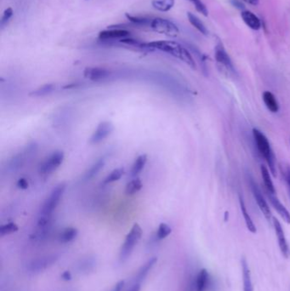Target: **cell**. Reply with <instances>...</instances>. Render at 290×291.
I'll return each instance as SVG.
<instances>
[{"label":"cell","mask_w":290,"mask_h":291,"mask_svg":"<svg viewBox=\"0 0 290 291\" xmlns=\"http://www.w3.org/2000/svg\"><path fill=\"white\" fill-rule=\"evenodd\" d=\"M143 48L150 49V50L158 49L162 52L167 53L170 56L181 60L193 69L197 68V64L190 51L177 42L159 40V41L144 43Z\"/></svg>","instance_id":"cell-1"},{"label":"cell","mask_w":290,"mask_h":291,"mask_svg":"<svg viewBox=\"0 0 290 291\" xmlns=\"http://www.w3.org/2000/svg\"><path fill=\"white\" fill-rule=\"evenodd\" d=\"M253 136L254 140L256 142V147L259 151V153L261 154V156L265 159L266 163L269 166V170L271 173L273 174V177H276V160H275V155L273 153V149L270 145L269 141L264 135V133L260 131L258 129H253Z\"/></svg>","instance_id":"cell-2"},{"label":"cell","mask_w":290,"mask_h":291,"mask_svg":"<svg viewBox=\"0 0 290 291\" xmlns=\"http://www.w3.org/2000/svg\"><path fill=\"white\" fill-rule=\"evenodd\" d=\"M142 229L139 224L135 223L133 226L130 232H129L125 242L123 243L121 250L119 252V261L121 263H125L126 260L131 256L133 250L135 249V245L138 243L139 241L142 239Z\"/></svg>","instance_id":"cell-3"},{"label":"cell","mask_w":290,"mask_h":291,"mask_svg":"<svg viewBox=\"0 0 290 291\" xmlns=\"http://www.w3.org/2000/svg\"><path fill=\"white\" fill-rule=\"evenodd\" d=\"M66 184L60 183L52 189L48 198H46L42 206L39 215L52 217L53 212L55 211V209L59 205L60 202L62 201V198L66 191Z\"/></svg>","instance_id":"cell-4"},{"label":"cell","mask_w":290,"mask_h":291,"mask_svg":"<svg viewBox=\"0 0 290 291\" xmlns=\"http://www.w3.org/2000/svg\"><path fill=\"white\" fill-rule=\"evenodd\" d=\"M37 148H38V146L34 142H32L31 144H28L24 149L17 154H16L8 161V171H11V172L14 171L15 172L16 170H20L21 167H23L25 163L28 162V160L34 155L35 153L37 152Z\"/></svg>","instance_id":"cell-5"},{"label":"cell","mask_w":290,"mask_h":291,"mask_svg":"<svg viewBox=\"0 0 290 291\" xmlns=\"http://www.w3.org/2000/svg\"><path fill=\"white\" fill-rule=\"evenodd\" d=\"M149 27L156 32L165 35L168 37H171V38L177 37L180 32L177 25L175 24L170 20L164 19V18H153Z\"/></svg>","instance_id":"cell-6"},{"label":"cell","mask_w":290,"mask_h":291,"mask_svg":"<svg viewBox=\"0 0 290 291\" xmlns=\"http://www.w3.org/2000/svg\"><path fill=\"white\" fill-rule=\"evenodd\" d=\"M58 255H46L41 257L36 258L34 260H31L27 266V271L29 274H40L42 272L52 267L55 262L58 260Z\"/></svg>","instance_id":"cell-7"},{"label":"cell","mask_w":290,"mask_h":291,"mask_svg":"<svg viewBox=\"0 0 290 291\" xmlns=\"http://www.w3.org/2000/svg\"><path fill=\"white\" fill-rule=\"evenodd\" d=\"M64 158H65V155L63 152L55 151L40 164V167L38 169L39 173L45 177L51 175L54 171L61 166V164L63 163V160H64Z\"/></svg>","instance_id":"cell-8"},{"label":"cell","mask_w":290,"mask_h":291,"mask_svg":"<svg viewBox=\"0 0 290 291\" xmlns=\"http://www.w3.org/2000/svg\"><path fill=\"white\" fill-rule=\"evenodd\" d=\"M214 57H215V61H216L218 66L223 72L230 74V75H236V70L235 67L233 66V63L231 62L230 56L221 43L218 44L215 47Z\"/></svg>","instance_id":"cell-9"},{"label":"cell","mask_w":290,"mask_h":291,"mask_svg":"<svg viewBox=\"0 0 290 291\" xmlns=\"http://www.w3.org/2000/svg\"><path fill=\"white\" fill-rule=\"evenodd\" d=\"M249 185L251 187V191H252L253 196L256 199L257 205L259 207L260 211L262 212L263 215L266 217V220L268 222H271V220L273 218V215H272V212L269 208V205L267 204L266 199L263 196L261 191L259 189L256 181L254 180L253 178H249Z\"/></svg>","instance_id":"cell-10"},{"label":"cell","mask_w":290,"mask_h":291,"mask_svg":"<svg viewBox=\"0 0 290 291\" xmlns=\"http://www.w3.org/2000/svg\"><path fill=\"white\" fill-rule=\"evenodd\" d=\"M113 125L109 121H103L99 124L90 139L91 144H98L104 141L113 131Z\"/></svg>","instance_id":"cell-11"},{"label":"cell","mask_w":290,"mask_h":291,"mask_svg":"<svg viewBox=\"0 0 290 291\" xmlns=\"http://www.w3.org/2000/svg\"><path fill=\"white\" fill-rule=\"evenodd\" d=\"M130 32L123 29V28H108L107 30H104L99 32L98 38L101 41H110V40H121L123 38H129Z\"/></svg>","instance_id":"cell-12"},{"label":"cell","mask_w":290,"mask_h":291,"mask_svg":"<svg viewBox=\"0 0 290 291\" xmlns=\"http://www.w3.org/2000/svg\"><path fill=\"white\" fill-rule=\"evenodd\" d=\"M83 76L92 81H103L108 80L111 72L107 68L99 66H89L83 71Z\"/></svg>","instance_id":"cell-13"},{"label":"cell","mask_w":290,"mask_h":291,"mask_svg":"<svg viewBox=\"0 0 290 291\" xmlns=\"http://www.w3.org/2000/svg\"><path fill=\"white\" fill-rule=\"evenodd\" d=\"M273 226H274V229H275V232H276V235L277 237V240H278V245H279L280 250L283 254V257L285 258H289L290 257V248L288 245V242H287L286 237L283 232V227L282 225L280 223L279 221L276 218H273Z\"/></svg>","instance_id":"cell-14"},{"label":"cell","mask_w":290,"mask_h":291,"mask_svg":"<svg viewBox=\"0 0 290 291\" xmlns=\"http://www.w3.org/2000/svg\"><path fill=\"white\" fill-rule=\"evenodd\" d=\"M267 197L269 198V201L273 205V208L276 210V211L278 213V215L283 219L284 222H287L288 224H290V213L289 210L285 208V206L280 202L279 199L276 198L275 194L267 193Z\"/></svg>","instance_id":"cell-15"},{"label":"cell","mask_w":290,"mask_h":291,"mask_svg":"<svg viewBox=\"0 0 290 291\" xmlns=\"http://www.w3.org/2000/svg\"><path fill=\"white\" fill-rule=\"evenodd\" d=\"M157 262H158V258L157 257H152L150 260H147L139 269L138 273L136 274L135 279H134V283L135 284H141L142 281L144 280L145 277H147L150 271L152 270Z\"/></svg>","instance_id":"cell-16"},{"label":"cell","mask_w":290,"mask_h":291,"mask_svg":"<svg viewBox=\"0 0 290 291\" xmlns=\"http://www.w3.org/2000/svg\"><path fill=\"white\" fill-rule=\"evenodd\" d=\"M241 17L244 21V23L249 28H251L252 30L257 31V30H259L262 27L260 19L251 11H242V13H241Z\"/></svg>","instance_id":"cell-17"},{"label":"cell","mask_w":290,"mask_h":291,"mask_svg":"<svg viewBox=\"0 0 290 291\" xmlns=\"http://www.w3.org/2000/svg\"><path fill=\"white\" fill-rule=\"evenodd\" d=\"M96 267H97L96 257L89 256V257H84L79 261V263L77 265V269L80 274H89L95 270Z\"/></svg>","instance_id":"cell-18"},{"label":"cell","mask_w":290,"mask_h":291,"mask_svg":"<svg viewBox=\"0 0 290 291\" xmlns=\"http://www.w3.org/2000/svg\"><path fill=\"white\" fill-rule=\"evenodd\" d=\"M105 163H106V159L104 157L97 160L83 174V180H91L92 178L97 176V174L100 172V170L103 169Z\"/></svg>","instance_id":"cell-19"},{"label":"cell","mask_w":290,"mask_h":291,"mask_svg":"<svg viewBox=\"0 0 290 291\" xmlns=\"http://www.w3.org/2000/svg\"><path fill=\"white\" fill-rule=\"evenodd\" d=\"M262 99L266 108L273 113H277L279 110V104L276 97L271 91H265L262 95Z\"/></svg>","instance_id":"cell-20"},{"label":"cell","mask_w":290,"mask_h":291,"mask_svg":"<svg viewBox=\"0 0 290 291\" xmlns=\"http://www.w3.org/2000/svg\"><path fill=\"white\" fill-rule=\"evenodd\" d=\"M242 281H243V291H254L251 274L249 271V265L247 260L243 258L242 261Z\"/></svg>","instance_id":"cell-21"},{"label":"cell","mask_w":290,"mask_h":291,"mask_svg":"<svg viewBox=\"0 0 290 291\" xmlns=\"http://www.w3.org/2000/svg\"><path fill=\"white\" fill-rule=\"evenodd\" d=\"M239 204H240V209H241V211H242V216H243L244 221H245L247 228L249 229V232H252V233H256L257 229H256V225L253 222L252 218L249 215V212L247 210L245 203L243 201V198H242L241 195H239Z\"/></svg>","instance_id":"cell-22"},{"label":"cell","mask_w":290,"mask_h":291,"mask_svg":"<svg viewBox=\"0 0 290 291\" xmlns=\"http://www.w3.org/2000/svg\"><path fill=\"white\" fill-rule=\"evenodd\" d=\"M209 284V274L206 269H202L197 274L196 280L197 291H206Z\"/></svg>","instance_id":"cell-23"},{"label":"cell","mask_w":290,"mask_h":291,"mask_svg":"<svg viewBox=\"0 0 290 291\" xmlns=\"http://www.w3.org/2000/svg\"><path fill=\"white\" fill-rule=\"evenodd\" d=\"M260 173H261V177H262L263 181H264V185L266 187V192L270 193V194H276L275 187H274L272 177L270 175L268 168L265 166V165H261L260 166Z\"/></svg>","instance_id":"cell-24"},{"label":"cell","mask_w":290,"mask_h":291,"mask_svg":"<svg viewBox=\"0 0 290 291\" xmlns=\"http://www.w3.org/2000/svg\"><path fill=\"white\" fill-rule=\"evenodd\" d=\"M146 162H147V155L146 154H142V155L137 157V159L135 160V162L132 165L130 176L132 177L138 176L139 174L141 173L143 169L145 168Z\"/></svg>","instance_id":"cell-25"},{"label":"cell","mask_w":290,"mask_h":291,"mask_svg":"<svg viewBox=\"0 0 290 291\" xmlns=\"http://www.w3.org/2000/svg\"><path fill=\"white\" fill-rule=\"evenodd\" d=\"M187 18H188V21L190 22L191 25L196 28L200 33L205 35V36L209 34V31H208L206 26L204 25V22L201 21L199 18L197 17V16H195L191 12H187Z\"/></svg>","instance_id":"cell-26"},{"label":"cell","mask_w":290,"mask_h":291,"mask_svg":"<svg viewBox=\"0 0 290 291\" xmlns=\"http://www.w3.org/2000/svg\"><path fill=\"white\" fill-rule=\"evenodd\" d=\"M176 4V0H152V6L157 11L168 12Z\"/></svg>","instance_id":"cell-27"},{"label":"cell","mask_w":290,"mask_h":291,"mask_svg":"<svg viewBox=\"0 0 290 291\" xmlns=\"http://www.w3.org/2000/svg\"><path fill=\"white\" fill-rule=\"evenodd\" d=\"M78 234H79L78 229L74 228V227H66L60 234L59 241L62 243H67V242H72L74 239H76Z\"/></svg>","instance_id":"cell-28"},{"label":"cell","mask_w":290,"mask_h":291,"mask_svg":"<svg viewBox=\"0 0 290 291\" xmlns=\"http://www.w3.org/2000/svg\"><path fill=\"white\" fill-rule=\"evenodd\" d=\"M55 90V85L53 83H47L43 86H40L36 90H32L30 96L35 97H46L48 95L53 93Z\"/></svg>","instance_id":"cell-29"},{"label":"cell","mask_w":290,"mask_h":291,"mask_svg":"<svg viewBox=\"0 0 290 291\" xmlns=\"http://www.w3.org/2000/svg\"><path fill=\"white\" fill-rule=\"evenodd\" d=\"M125 16L133 24L137 25V26H150V23L152 19L146 17V16H135V15L126 13Z\"/></svg>","instance_id":"cell-30"},{"label":"cell","mask_w":290,"mask_h":291,"mask_svg":"<svg viewBox=\"0 0 290 291\" xmlns=\"http://www.w3.org/2000/svg\"><path fill=\"white\" fill-rule=\"evenodd\" d=\"M142 180H140L139 178H135L127 183L126 187H125V193L128 195H133L142 190Z\"/></svg>","instance_id":"cell-31"},{"label":"cell","mask_w":290,"mask_h":291,"mask_svg":"<svg viewBox=\"0 0 290 291\" xmlns=\"http://www.w3.org/2000/svg\"><path fill=\"white\" fill-rule=\"evenodd\" d=\"M124 173H125V170H124L123 168H117V169H115L113 171H111L110 174L105 178L103 183H113L115 181L120 180Z\"/></svg>","instance_id":"cell-32"},{"label":"cell","mask_w":290,"mask_h":291,"mask_svg":"<svg viewBox=\"0 0 290 291\" xmlns=\"http://www.w3.org/2000/svg\"><path fill=\"white\" fill-rule=\"evenodd\" d=\"M18 229L19 227L16 223L9 222V223H6V224L0 226V236L4 237V236L10 235V234L17 232Z\"/></svg>","instance_id":"cell-33"},{"label":"cell","mask_w":290,"mask_h":291,"mask_svg":"<svg viewBox=\"0 0 290 291\" xmlns=\"http://www.w3.org/2000/svg\"><path fill=\"white\" fill-rule=\"evenodd\" d=\"M171 232H172V229H171V227L168 224L161 223L159 225L158 231H157L156 238H157L158 240H162V239L167 238L171 233Z\"/></svg>","instance_id":"cell-34"},{"label":"cell","mask_w":290,"mask_h":291,"mask_svg":"<svg viewBox=\"0 0 290 291\" xmlns=\"http://www.w3.org/2000/svg\"><path fill=\"white\" fill-rule=\"evenodd\" d=\"M188 1H190L191 3L193 4L194 7H195L197 12H199L200 14L203 15L204 16H208L209 11H208L206 5L204 4V2L202 0H188Z\"/></svg>","instance_id":"cell-35"},{"label":"cell","mask_w":290,"mask_h":291,"mask_svg":"<svg viewBox=\"0 0 290 291\" xmlns=\"http://www.w3.org/2000/svg\"><path fill=\"white\" fill-rule=\"evenodd\" d=\"M13 15H14V11H13L12 8L9 7L4 10L3 16H2L1 20H0V25H1L2 28H4V26L7 24L8 21L11 20V17L13 16Z\"/></svg>","instance_id":"cell-36"},{"label":"cell","mask_w":290,"mask_h":291,"mask_svg":"<svg viewBox=\"0 0 290 291\" xmlns=\"http://www.w3.org/2000/svg\"><path fill=\"white\" fill-rule=\"evenodd\" d=\"M17 187L20 188V189H22V190H26V189H28V186H29V184H28V181L27 180V179H25V178H20L17 181Z\"/></svg>","instance_id":"cell-37"},{"label":"cell","mask_w":290,"mask_h":291,"mask_svg":"<svg viewBox=\"0 0 290 291\" xmlns=\"http://www.w3.org/2000/svg\"><path fill=\"white\" fill-rule=\"evenodd\" d=\"M125 281L121 280L119 281L118 283L116 284V285L114 286L113 289L112 290V291H122L125 288Z\"/></svg>","instance_id":"cell-38"},{"label":"cell","mask_w":290,"mask_h":291,"mask_svg":"<svg viewBox=\"0 0 290 291\" xmlns=\"http://www.w3.org/2000/svg\"><path fill=\"white\" fill-rule=\"evenodd\" d=\"M231 3L237 9L242 10V11L244 10V5H243V4H242L241 1H239V0H231Z\"/></svg>","instance_id":"cell-39"},{"label":"cell","mask_w":290,"mask_h":291,"mask_svg":"<svg viewBox=\"0 0 290 291\" xmlns=\"http://www.w3.org/2000/svg\"><path fill=\"white\" fill-rule=\"evenodd\" d=\"M284 177H285L287 185H288L290 191V167H287L286 170L284 172Z\"/></svg>","instance_id":"cell-40"},{"label":"cell","mask_w":290,"mask_h":291,"mask_svg":"<svg viewBox=\"0 0 290 291\" xmlns=\"http://www.w3.org/2000/svg\"><path fill=\"white\" fill-rule=\"evenodd\" d=\"M72 274L70 273L69 271H65L63 274H62V278L63 280L70 281L72 280Z\"/></svg>","instance_id":"cell-41"},{"label":"cell","mask_w":290,"mask_h":291,"mask_svg":"<svg viewBox=\"0 0 290 291\" xmlns=\"http://www.w3.org/2000/svg\"><path fill=\"white\" fill-rule=\"evenodd\" d=\"M128 291H141V284H134Z\"/></svg>","instance_id":"cell-42"},{"label":"cell","mask_w":290,"mask_h":291,"mask_svg":"<svg viewBox=\"0 0 290 291\" xmlns=\"http://www.w3.org/2000/svg\"><path fill=\"white\" fill-rule=\"evenodd\" d=\"M245 2H247L248 4H251V5H258L259 4V0H244Z\"/></svg>","instance_id":"cell-43"}]
</instances>
